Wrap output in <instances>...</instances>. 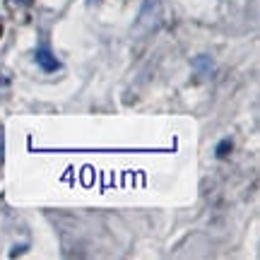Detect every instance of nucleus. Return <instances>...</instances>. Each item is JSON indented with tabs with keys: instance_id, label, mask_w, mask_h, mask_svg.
<instances>
[{
	"instance_id": "f257e3e1",
	"label": "nucleus",
	"mask_w": 260,
	"mask_h": 260,
	"mask_svg": "<svg viewBox=\"0 0 260 260\" xmlns=\"http://www.w3.org/2000/svg\"><path fill=\"white\" fill-rule=\"evenodd\" d=\"M37 63L44 68V70H56L58 68V60H56V56H51L48 51H37Z\"/></svg>"
},
{
	"instance_id": "f03ea898",
	"label": "nucleus",
	"mask_w": 260,
	"mask_h": 260,
	"mask_svg": "<svg viewBox=\"0 0 260 260\" xmlns=\"http://www.w3.org/2000/svg\"><path fill=\"white\" fill-rule=\"evenodd\" d=\"M19 3H24V0H19Z\"/></svg>"
}]
</instances>
